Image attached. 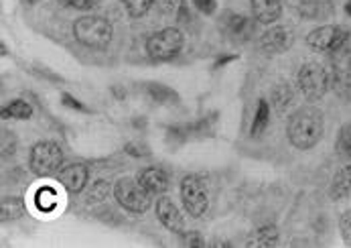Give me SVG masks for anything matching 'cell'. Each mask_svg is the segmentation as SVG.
Returning <instances> with one entry per match:
<instances>
[{
    "instance_id": "1",
    "label": "cell",
    "mask_w": 351,
    "mask_h": 248,
    "mask_svg": "<svg viewBox=\"0 0 351 248\" xmlns=\"http://www.w3.org/2000/svg\"><path fill=\"white\" fill-rule=\"evenodd\" d=\"M323 112L317 106H301L295 110L287 124V135L293 147L306 150L313 149L323 137Z\"/></svg>"
},
{
    "instance_id": "2",
    "label": "cell",
    "mask_w": 351,
    "mask_h": 248,
    "mask_svg": "<svg viewBox=\"0 0 351 248\" xmlns=\"http://www.w3.org/2000/svg\"><path fill=\"white\" fill-rule=\"evenodd\" d=\"M112 35H114V29L110 21L104 16L88 14V16H80L73 23L75 41L90 49H106L108 43L112 41Z\"/></svg>"
},
{
    "instance_id": "3",
    "label": "cell",
    "mask_w": 351,
    "mask_h": 248,
    "mask_svg": "<svg viewBox=\"0 0 351 248\" xmlns=\"http://www.w3.org/2000/svg\"><path fill=\"white\" fill-rule=\"evenodd\" d=\"M114 198L116 201L132 212V214H145L152 205V194L145 190V185L132 177H120L114 185Z\"/></svg>"
},
{
    "instance_id": "4",
    "label": "cell",
    "mask_w": 351,
    "mask_h": 248,
    "mask_svg": "<svg viewBox=\"0 0 351 248\" xmlns=\"http://www.w3.org/2000/svg\"><path fill=\"white\" fill-rule=\"evenodd\" d=\"M63 165V150L53 141H41L31 149L29 167L37 177L57 175Z\"/></svg>"
},
{
    "instance_id": "5",
    "label": "cell",
    "mask_w": 351,
    "mask_h": 248,
    "mask_svg": "<svg viewBox=\"0 0 351 248\" xmlns=\"http://www.w3.org/2000/svg\"><path fill=\"white\" fill-rule=\"evenodd\" d=\"M183 45H185V35L179 29L169 27V29H162L149 37L147 53L156 61H169L181 53Z\"/></svg>"
},
{
    "instance_id": "6",
    "label": "cell",
    "mask_w": 351,
    "mask_h": 248,
    "mask_svg": "<svg viewBox=\"0 0 351 248\" xmlns=\"http://www.w3.org/2000/svg\"><path fill=\"white\" fill-rule=\"evenodd\" d=\"M297 84L304 98L319 100L331 88V74L327 71V67L319 63H306L299 71Z\"/></svg>"
},
{
    "instance_id": "7",
    "label": "cell",
    "mask_w": 351,
    "mask_h": 248,
    "mask_svg": "<svg viewBox=\"0 0 351 248\" xmlns=\"http://www.w3.org/2000/svg\"><path fill=\"white\" fill-rule=\"evenodd\" d=\"M181 199L191 218H201L207 212L209 198H207V188L205 181L199 175H185L181 181Z\"/></svg>"
},
{
    "instance_id": "8",
    "label": "cell",
    "mask_w": 351,
    "mask_h": 248,
    "mask_svg": "<svg viewBox=\"0 0 351 248\" xmlns=\"http://www.w3.org/2000/svg\"><path fill=\"white\" fill-rule=\"evenodd\" d=\"M348 39H350V29L343 25H325L306 35V43L311 49L325 51V53L339 51Z\"/></svg>"
},
{
    "instance_id": "9",
    "label": "cell",
    "mask_w": 351,
    "mask_h": 248,
    "mask_svg": "<svg viewBox=\"0 0 351 248\" xmlns=\"http://www.w3.org/2000/svg\"><path fill=\"white\" fill-rule=\"evenodd\" d=\"M221 29L228 35L230 41L234 43H246L254 37V21L250 16L244 14H236V12H223L221 16Z\"/></svg>"
},
{
    "instance_id": "10",
    "label": "cell",
    "mask_w": 351,
    "mask_h": 248,
    "mask_svg": "<svg viewBox=\"0 0 351 248\" xmlns=\"http://www.w3.org/2000/svg\"><path fill=\"white\" fill-rule=\"evenodd\" d=\"M295 43V35L289 27H272L268 29L262 39H260V49L264 51L266 55H276V53H282V51L291 49V45Z\"/></svg>"
},
{
    "instance_id": "11",
    "label": "cell",
    "mask_w": 351,
    "mask_h": 248,
    "mask_svg": "<svg viewBox=\"0 0 351 248\" xmlns=\"http://www.w3.org/2000/svg\"><path fill=\"white\" fill-rule=\"evenodd\" d=\"M90 179V169L84 163H71L67 167H61L57 173V181L69 192V194H80L88 185Z\"/></svg>"
},
{
    "instance_id": "12",
    "label": "cell",
    "mask_w": 351,
    "mask_h": 248,
    "mask_svg": "<svg viewBox=\"0 0 351 248\" xmlns=\"http://www.w3.org/2000/svg\"><path fill=\"white\" fill-rule=\"evenodd\" d=\"M154 210H156V218L158 222L173 234H185V222H183V216L181 212L177 210V205L173 203L171 198H160L156 199L154 203Z\"/></svg>"
},
{
    "instance_id": "13",
    "label": "cell",
    "mask_w": 351,
    "mask_h": 248,
    "mask_svg": "<svg viewBox=\"0 0 351 248\" xmlns=\"http://www.w3.org/2000/svg\"><path fill=\"white\" fill-rule=\"evenodd\" d=\"M252 14L258 23H276L282 14V0H252Z\"/></svg>"
},
{
    "instance_id": "14",
    "label": "cell",
    "mask_w": 351,
    "mask_h": 248,
    "mask_svg": "<svg viewBox=\"0 0 351 248\" xmlns=\"http://www.w3.org/2000/svg\"><path fill=\"white\" fill-rule=\"evenodd\" d=\"M138 181L152 196H160L169 190V173L160 167H149L141 173Z\"/></svg>"
},
{
    "instance_id": "15",
    "label": "cell",
    "mask_w": 351,
    "mask_h": 248,
    "mask_svg": "<svg viewBox=\"0 0 351 248\" xmlns=\"http://www.w3.org/2000/svg\"><path fill=\"white\" fill-rule=\"evenodd\" d=\"M333 4L323 0H304L299 4V14L308 21H327L329 16H333Z\"/></svg>"
},
{
    "instance_id": "16",
    "label": "cell",
    "mask_w": 351,
    "mask_h": 248,
    "mask_svg": "<svg viewBox=\"0 0 351 248\" xmlns=\"http://www.w3.org/2000/svg\"><path fill=\"white\" fill-rule=\"evenodd\" d=\"M351 196V165L343 167L335 179H333V185H331V198L333 199H346Z\"/></svg>"
},
{
    "instance_id": "17",
    "label": "cell",
    "mask_w": 351,
    "mask_h": 248,
    "mask_svg": "<svg viewBox=\"0 0 351 248\" xmlns=\"http://www.w3.org/2000/svg\"><path fill=\"white\" fill-rule=\"evenodd\" d=\"M268 120H270V104L264 98H260L258 100V108H256V116L252 120V137H260L268 128Z\"/></svg>"
},
{
    "instance_id": "18",
    "label": "cell",
    "mask_w": 351,
    "mask_h": 248,
    "mask_svg": "<svg viewBox=\"0 0 351 248\" xmlns=\"http://www.w3.org/2000/svg\"><path fill=\"white\" fill-rule=\"evenodd\" d=\"M293 98H295V94H293V90H291L289 84H278L272 90V106H274V110L278 114H285L287 112V108L293 104Z\"/></svg>"
},
{
    "instance_id": "19",
    "label": "cell",
    "mask_w": 351,
    "mask_h": 248,
    "mask_svg": "<svg viewBox=\"0 0 351 248\" xmlns=\"http://www.w3.org/2000/svg\"><path fill=\"white\" fill-rule=\"evenodd\" d=\"M33 116V108L25 100H12L8 106L2 108V118H19V120H29Z\"/></svg>"
},
{
    "instance_id": "20",
    "label": "cell",
    "mask_w": 351,
    "mask_h": 248,
    "mask_svg": "<svg viewBox=\"0 0 351 248\" xmlns=\"http://www.w3.org/2000/svg\"><path fill=\"white\" fill-rule=\"evenodd\" d=\"M25 214V201L21 198H4L2 199V207H0V216L2 220H19Z\"/></svg>"
},
{
    "instance_id": "21",
    "label": "cell",
    "mask_w": 351,
    "mask_h": 248,
    "mask_svg": "<svg viewBox=\"0 0 351 248\" xmlns=\"http://www.w3.org/2000/svg\"><path fill=\"white\" fill-rule=\"evenodd\" d=\"M147 92L151 94V98L154 102H158V104H167V102H171V100H177L175 96V92L171 90V88H167V86H162V84H147Z\"/></svg>"
},
{
    "instance_id": "22",
    "label": "cell",
    "mask_w": 351,
    "mask_h": 248,
    "mask_svg": "<svg viewBox=\"0 0 351 248\" xmlns=\"http://www.w3.org/2000/svg\"><path fill=\"white\" fill-rule=\"evenodd\" d=\"M122 2H124L128 14H130L132 19L145 16V14L151 10L152 4H154V0H122Z\"/></svg>"
},
{
    "instance_id": "23",
    "label": "cell",
    "mask_w": 351,
    "mask_h": 248,
    "mask_svg": "<svg viewBox=\"0 0 351 248\" xmlns=\"http://www.w3.org/2000/svg\"><path fill=\"white\" fill-rule=\"evenodd\" d=\"M337 153L343 159H351V122L343 124L339 135H337Z\"/></svg>"
},
{
    "instance_id": "24",
    "label": "cell",
    "mask_w": 351,
    "mask_h": 248,
    "mask_svg": "<svg viewBox=\"0 0 351 248\" xmlns=\"http://www.w3.org/2000/svg\"><path fill=\"white\" fill-rule=\"evenodd\" d=\"M35 203H37V207H39V210H43V212H51V210L57 205V194H55L51 188H43V190H39V192H37V196H35Z\"/></svg>"
},
{
    "instance_id": "25",
    "label": "cell",
    "mask_w": 351,
    "mask_h": 248,
    "mask_svg": "<svg viewBox=\"0 0 351 248\" xmlns=\"http://www.w3.org/2000/svg\"><path fill=\"white\" fill-rule=\"evenodd\" d=\"M258 238H260V245L262 247H272V245H276V240H278V230L270 224V226H262L260 230H258Z\"/></svg>"
},
{
    "instance_id": "26",
    "label": "cell",
    "mask_w": 351,
    "mask_h": 248,
    "mask_svg": "<svg viewBox=\"0 0 351 248\" xmlns=\"http://www.w3.org/2000/svg\"><path fill=\"white\" fill-rule=\"evenodd\" d=\"M110 194V183L108 181H96L90 190V196H88V201H104Z\"/></svg>"
},
{
    "instance_id": "27",
    "label": "cell",
    "mask_w": 351,
    "mask_h": 248,
    "mask_svg": "<svg viewBox=\"0 0 351 248\" xmlns=\"http://www.w3.org/2000/svg\"><path fill=\"white\" fill-rule=\"evenodd\" d=\"M63 6H69V8H77V10H94L100 6L101 0H59Z\"/></svg>"
},
{
    "instance_id": "28",
    "label": "cell",
    "mask_w": 351,
    "mask_h": 248,
    "mask_svg": "<svg viewBox=\"0 0 351 248\" xmlns=\"http://www.w3.org/2000/svg\"><path fill=\"white\" fill-rule=\"evenodd\" d=\"M339 230H341V234H343L346 245H351V210L341 216V220H339Z\"/></svg>"
},
{
    "instance_id": "29",
    "label": "cell",
    "mask_w": 351,
    "mask_h": 248,
    "mask_svg": "<svg viewBox=\"0 0 351 248\" xmlns=\"http://www.w3.org/2000/svg\"><path fill=\"white\" fill-rule=\"evenodd\" d=\"M61 102H63V106H67V108H73V110H80V112H88V108L80 102V100H75L71 94H63L61 96Z\"/></svg>"
},
{
    "instance_id": "30",
    "label": "cell",
    "mask_w": 351,
    "mask_h": 248,
    "mask_svg": "<svg viewBox=\"0 0 351 248\" xmlns=\"http://www.w3.org/2000/svg\"><path fill=\"white\" fill-rule=\"evenodd\" d=\"M193 4L197 6V10H201L203 14H213L217 2L215 0H193Z\"/></svg>"
},
{
    "instance_id": "31",
    "label": "cell",
    "mask_w": 351,
    "mask_h": 248,
    "mask_svg": "<svg viewBox=\"0 0 351 248\" xmlns=\"http://www.w3.org/2000/svg\"><path fill=\"white\" fill-rule=\"evenodd\" d=\"M126 150H128L132 157H149V153H151L147 145H132V143L126 145Z\"/></svg>"
},
{
    "instance_id": "32",
    "label": "cell",
    "mask_w": 351,
    "mask_h": 248,
    "mask_svg": "<svg viewBox=\"0 0 351 248\" xmlns=\"http://www.w3.org/2000/svg\"><path fill=\"white\" fill-rule=\"evenodd\" d=\"M185 245H187V247H203L205 243L199 238V232H187Z\"/></svg>"
},
{
    "instance_id": "33",
    "label": "cell",
    "mask_w": 351,
    "mask_h": 248,
    "mask_svg": "<svg viewBox=\"0 0 351 248\" xmlns=\"http://www.w3.org/2000/svg\"><path fill=\"white\" fill-rule=\"evenodd\" d=\"M236 59V55H223V57H219L215 63H213V67H221V65H226V63H230V61H234Z\"/></svg>"
},
{
    "instance_id": "34",
    "label": "cell",
    "mask_w": 351,
    "mask_h": 248,
    "mask_svg": "<svg viewBox=\"0 0 351 248\" xmlns=\"http://www.w3.org/2000/svg\"><path fill=\"white\" fill-rule=\"evenodd\" d=\"M160 6H162L165 12H171L177 6V0H160Z\"/></svg>"
},
{
    "instance_id": "35",
    "label": "cell",
    "mask_w": 351,
    "mask_h": 248,
    "mask_svg": "<svg viewBox=\"0 0 351 248\" xmlns=\"http://www.w3.org/2000/svg\"><path fill=\"white\" fill-rule=\"evenodd\" d=\"M346 12L351 16V0H348V4H346Z\"/></svg>"
},
{
    "instance_id": "36",
    "label": "cell",
    "mask_w": 351,
    "mask_h": 248,
    "mask_svg": "<svg viewBox=\"0 0 351 248\" xmlns=\"http://www.w3.org/2000/svg\"><path fill=\"white\" fill-rule=\"evenodd\" d=\"M29 4H37V2H41V0H27Z\"/></svg>"
}]
</instances>
